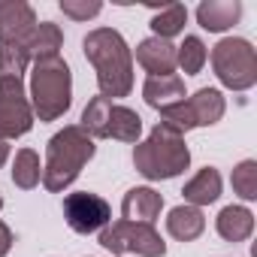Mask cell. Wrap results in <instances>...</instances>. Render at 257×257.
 Here are the masks:
<instances>
[{
	"instance_id": "8fae6325",
	"label": "cell",
	"mask_w": 257,
	"mask_h": 257,
	"mask_svg": "<svg viewBox=\"0 0 257 257\" xmlns=\"http://www.w3.org/2000/svg\"><path fill=\"white\" fill-rule=\"evenodd\" d=\"M161 209H164V197L155 188H131L121 200L124 221H137V224H155Z\"/></svg>"
},
{
	"instance_id": "277c9868",
	"label": "cell",
	"mask_w": 257,
	"mask_h": 257,
	"mask_svg": "<svg viewBox=\"0 0 257 257\" xmlns=\"http://www.w3.org/2000/svg\"><path fill=\"white\" fill-rule=\"evenodd\" d=\"M73 103V73L61 55L34 61L31 70V109L40 121L61 118Z\"/></svg>"
},
{
	"instance_id": "7c38bea8",
	"label": "cell",
	"mask_w": 257,
	"mask_h": 257,
	"mask_svg": "<svg viewBox=\"0 0 257 257\" xmlns=\"http://www.w3.org/2000/svg\"><path fill=\"white\" fill-rule=\"evenodd\" d=\"M137 61L152 76H173V70H176V46L170 40L149 37V40H143L137 46Z\"/></svg>"
},
{
	"instance_id": "9a60e30c",
	"label": "cell",
	"mask_w": 257,
	"mask_h": 257,
	"mask_svg": "<svg viewBox=\"0 0 257 257\" xmlns=\"http://www.w3.org/2000/svg\"><path fill=\"white\" fill-rule=\"evenodd\" d=\"M64 46V34H61V28L58 25H52V22H37V28L31 31V37L25 40V55L31 58V64L34 61H40V58H52V55H58V49Z\"/></svg>"
},
{
	"instance_id": "ba28073f",
	"label": "cell",
	"mask_w": 257,
	"mask_h": 257,
	"mask_svg": "<svg viewBox=\"0 0 257 257\" xmlns=\"http://www.w3.org/2000/svg\"><path fill=\"white\" fill-rule=\"evenodd\" d=\"M34 127V109L22 79H0V140H19Z\"/></svg>"
},
{
	"instance_id": "4fadbf2b",
	"label": "cell",
	"mask_w": 257,
	"mask_h": 257,
	"mask_svg": "<svg viewBox=\"0 0 257 257\" xmlns=\"http://www.w3.org/2000/svg\"><path fill=\"white\" fill-rule=\"evenodd\" d=\"M242 16V4L239 0H203L197 7V22L203 31L221 34L227 28H233Z\"/></svg>"
},
{
	"instance_id": "7a4b0ae2",
	"label": "cell",
	"mask_w": 257,
	"mask_h": 257,
	"mask_svg": "<svg viewBox=\"0 0 257 257\" xmlns=\"http://www.w3.org/2000/svg\"><path fill=\"white\" fill-rule=\"evenodd\" d=\"M97 146L94 140L82 131L79 124H70L64 131H58L52 140H49V149H46V167H43V185L46 191L52 194H61L64 188H70L82 167L94 158Z\"/></svg>"
},
{
	"instance_id": "6da1fadb",
	"label": "cell",
	"mask_w": 257,
	"mask_h": 257,
	"mask_svg": "<svg viewBox=\"0 0 257 257\" xmlns=\"http://www.w3.org/2000/svg\"><path fill=\"white\" fill-rule=\"evenodd\" d=\"M85 58L91 61L100 85V97L115 100L127 97L134 88V55L127 49L124 37L115 28H97L82 43Z\"/></svg>"
},
{
	"instance_id": "4316f807",
	"label": "cell",
	"mask_w": 257,
	"mask_h": 257,
	"mask_svg": "<svg viewBox=\"0 0 257 257\" xmlns=\"http://www.w3.org/2000/svg\"><path fill=\"white\" fill-rule=\"evenodd\" d=\"M10 248H13V230H10L4 221H0V257H7Z\"/></svg>"
},
{
	"instance_id": "ffe728a7",
	"label": "cell",
	"mask_w": 257,
	"mask_h": 257,
	"mask_svg": "<svg viewBox=\"0 0 257 257\" xmlns=\"http://www.w3.org/2000/svg\"><path fill=\"white\" fill-rule=\"evenodd\" d=\"M152 10H155V19H152L155 37L170 40V37H176V34L185 31V22H188L185 4H164V7H152Z\"/></svg>"
},
{
	"instance_id": "d6986e66",
	"label": "cell",
	"mask_w": 257,
	"mask_h": 257,
	"mask_svg": "<svg viewBox=\"0 0 257 257\" xmlns=\"http://www.w3.org/2000/svg\"><path fill=\"white\" fill-rule=\"evenodd\" d=\"M167 230L173 239L179 242H194L203 230H206V218L200 209L194 206H176L170 215H167Z\"/></svg>"
},
{
	"instance_id": "83f0119b",
	"label": "cell",
	"mask_w": 257,
	"mask_h": 257,
	"mask_svg": "<svg viewBox=\"0 0 257 257\" xmlns=\"http://www.w3.org/2000/svg\"><path fill=\"white\" fill-rule=\"evenodd\" d=\"M7 158H10V146H7V140H0V167L7 164Z\"/></svg>"
},
{
	"instance_id": "5b68a950",
	"label": "cell",
	"mask_w": 257,
	"mask_h": 257,
	"mask_svg": "<svg viewBox=\"0 0 257 257\" xmlns=\"http://www.w3.org/2000/svg\"><path fill=\"white\" fill-rule=\"evenodd\" d=\"M212 67L224 88L248 91L257 82V52L248 40L227 37L212 49Z\"/></svg>"
},
{
	"instance_id": "2e32d148",
	"label": "cell",
	"mask_w": 257,
	"mask_h": 257,
	"mask_svg": "<svg viewBox=\"0 0 257 257\" xmlns=\"http://www.w3.org/2000/svg\"><path fill=\"white\" fill-rule=\"evenodd\" d=\"M215 227L221 233V239L227 242H245L254 230V215L245 206H224L215 218Z\"/></svg>"
},
{
	"instance_id": "603a6c76",
	"label": "cell",
	"mask_w": 257,
	"mask_h": 257,
	"mask_svg": "<svg viewBox=\"0 0 257 257\" xmlns=\"http://www.w3.org/2000/svg\"><path fill=\"white\" fill-rule=\"evenodd\" d=\"M206 58H209V52L200 37H185V43L176 46V67H182L185 76H197L203 70Z\"/></svg>"
},
{
	"instance_id": "30bf717a",
	"label": "cell",
	"mask_w": 257,
	"mask_h": 257,
	"mask_svg": "<svg viewBox=\"0 0 257 257\" xmlns=\"http://www.w3.org/2000/svg\"><path fill=\"white\" fill-rule=\"evenodd\" d=\"M37 28V13L25 0H0V46H25Z\"/></svg>"
},
{
	"instance_id": "9c48e42d",
	"label": "cell",
	"mask_w": 257,
	"mask_h": 257,
	"mask_svg": "<svg viewBox=\"0 0 257 257\" xmlns=\"http://www.w3.org/2000/svg\"><path fill=\"white\" fill-rule=\"evenodd\" d=\"M64 218L76 233H94V230H103L109 224L112 209L100 194L79 191V194H70L64 200Z\"/></svg>"
},
{
	"instance_id": "3957f363",
	"label": "cell",
	"mask_w": 257,
	"mask_h": 257,
	"mask_svg": "<svg viewBox=\"0 0 257 257\" xmlns=\"http://www.w3.org/2000/svg\"><path fill=\"white\" fill-rule=\"evenodd\" d=\"M188 164H191V152L185 146V137L176 134L167 124H158L149 134V140L137 143V149H134V167L149 182L176 179L179 173L188 170Z\"/></svg>"
},
{
	"instance_id": "52a82bcc",
	"label": "cell",
	"mask_w": 257,
	"mask_h": 257,
	"mask_svg": "<svg viewBox=\"0 0 257 257\" xmlns=\"http://www.w3.org/2000/svg\"><path fill=\"white\" fill-rule=\"evenodd\" d=\"M100 245L112 254H140V257H164L167 245L152 224L137 221H112L100 230Z\"/></svg>"
},
{
	"instance_id": "5bb4252c",
	"label": "cell",
	"mask_w": 257,
	"mask_h": 257,
	"mask_svg": "<svg viewBox=\"0 0 257 257\" xmlns=\"http://www.w3.org/2000/svg\"><path fill=\"white\" fill-rule=\"evenodd\" d=\"M143 97L152 109L164 112L176 103L185 100V82L173 73V76H149L146 85H143Z\"/></svg>"
},
{
	"instance_id": "7402d4cb",
	"label": "cell",
	"mask_w": 257,
	"mask_h": 257,
	"mask_svg": "<svg viewBox=\"0 0 257 257\" xmlns=\"http://www.w3.org/2000/svg\"><path fill=\"white\" fill-rule=\"evenodd\" d=\"M109 109H112V100H106V97H94L88 106H85V112H82V131L94 140H106V121H109Z\"/></svg>"
},
{
	"instance_id": "cb8c5ba5",
	"label": "cell",
	"mask_w": 257,
	"mask_h": 257,
	"mask_svg": "<svg viewBox=\"0 0 257 257\" xmlns=\"http://www.w3.org/2000/svg\"><path fill=\"white\" fill-rule=\"evenodd\" d=\"M233 191L242 197V200H257V164L254 161H242L233 167Z\"/></svg>"
},
{
	"instance_id": "e0dca14e",
	"label": "cell",
	"mask_w": 257,
	"mask_h": 257,
	"mask_svg": "<svg viewBox=\"0 0 257 257\" xmlns=\"http://www.w3.org/2000/svg\"><path fill=\"white\" fill-rule=\"evenodd\" d=\"M143 137V118L127 109V106H115L109 109V121H106V140H121V143H140Z\"/></svg>"
},
{
	"instance_id": "ac0fdd59",
	"label": "cell",
	"mask_w": 257,
	"mask_h": 257,
	"mask_svg": "<svg viewBox=\"0 0 257 257\" xmlns=\"http://www.w3.org/2000/svg\"><path fill=\"white\" fill-rule=\"evenodd\" d=\"M182 194H185L188 206H194V209L215 203V200L221 197V176H218V170H215V167L200 170V173L185 185V191H182Z\"/></svg>"
},
{
	"instance_id": "484cf974",
	"label": "cell",
	"mask_w": 257,
	"mask_h": 257,
	"mask_svg": "<svg viewBox=\"0 0 257 257\" xmlns=\"http://www.w3.org/2000/svg\"><path fill=\"white\" fill-rule=\"evenodd\" d=\"M100 10H103L100 0H61V13L70 16V19H76V22H88Z\"/></svg>"
},
{
	"instance_id": "d4e9b609",
	"label": "cell",
	"mask_w": 257,
	"mask_h": 257,
	"mask_svg": "<svg viewBox=\"0 0 257 257\" xmlns=\"http://www.w3.org/2000/svg\"><path fill=\"white\" fill-rule=\"evenodd\" d=\"M31 58L22 46H0V79H22Z\"/></svg>"
},
{
	"instance_id": "8992f818",
	"label": "cell",
	"mask_w": 257,
	"mask_h": 257,
	"mask_svg": "<svg viewBox=\"0 0 257 257\" xmlns=\"http://www.w3.org/2000/svg\"><path fill=\"white\" fill-rule=\"evenodd\" d=\"M224 109H227V103H224V94L218 88H200L194 97L164 109L161 112V118H164L161 124L173 127L176 134H188V131H194V127L218 124L224 118Z\"/></svg>"
},
{
	"instance_id": "44dd1931",
	"label": "cell",
	"mask_w": 257,
	"mask_h": 257,
	"mask_svg": "<svg viewBox=\"0 0 257 257\" xmlns=\"http://www.w3.org/2000/svg\"><path fill=\"white\" fill-rule=\"evenodd\" d=\"M43 179V167H40V155L31 152V149H22L16 155V164H13V182L22 188V191H31L37 188Z\"/></svg>"
},
{
	"instance_id": "f1b7e54d",
	"label": "cell",
	"mask_w": 257,
	"mask_h": 257,
	"mask_svg": "<svg viewBox=\"0 0 257 257\" xmlns=\"http://www.w3.org/2000/svg\"><path fill=\"white\" fill-rule=\"evenodd\" d=\"M0 209H4V197H0Z\"/></svg>"
}]
</instances>
